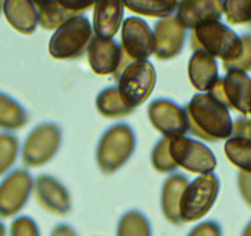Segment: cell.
I'll use <instances>...</instances> for the list:
<instances>
[{"instance_id": "6da1fadb", "label": "cell", "mask_w": 251, "mask_h": 236, "mask_svg": "<svg viewBox=\"0 0 251 236\" xmlns=\"http://www.w3.org/2000/svg\"><path fill=\"white\" fill-rule=\"evenodd\" d=\"M188 131L204 141L226 139L233 133L228 107L209 94H197L186 107Z\"/></svg>"}, {"instance_id": "7a4b0ae2", "label": "cell", "mask_w": 251, "mask_h": 236, "mask_svg": "<svg viewBox=\"0 0 251 236\" xmlns=\"http://www.w3.org/2000/svg\"><path fill=\"white\" fill-rule=\"evenodd\" d=\"M136 145V134L128 123L111 126L102 134L96 149V161L100 170L106 175L120 170L133 155Z\"/></svg>"}, {"instance_id": "3957f363", "label": "cell", "mask_w": 251, "mask_h": 236, "mask_svg": "<svg viewBox=\"0 0 251 236\" xmlns=\"http://www.w3.org/2000/svg\"><path fill=\"white\" fill-rule=\"evenodd\" d=\"M191 48L203 49L214 58H221L224 63H230L241 57L243 41L228 26L219 21L204 24L194 30Z\"/></svg>"}, {"instance_id": "277c9868", "label": "cell", "mask_w": 251, "mask_h": 236, "mask_svg": "<svg viewBox=\"0 0 251 236\" xmlns=\"http://www.w3.org/2000/svg\"><path fill=\"white\" fill-rule=\"evenodd\" d=\"M93 40V27L84 15H78L63 24L50 37L48 50L55 59H73L88 49Z\"/></svg>"}, {"instance_id": "5b68a950", "label": "cell", "mask_w": 251, "mask_h": 236, "mask_svg": "<svg viewBox=\"0 0 251 236\" xmlns=\"http://www.w3.org/2000/svg\"><path fill=\"white\" fill-rule=\"evenodd\" d=\"M116 78L121 98L131 110L141 106L151 96L156 83L155 69L149 61L131 62Z\"/></svg>"}, {"instance_id": "8992f818", "label": "cell", "mask_w": 251, "mask_h": 236, "mask_svg": "<svg viewBox=\"0 0 251 236\" xmlns=\"http://www.w3.org/2000/svg\"><path fill=\"white\" fill-rule=\"evenodd\" d=\"M219 186L218 176L213 172L200 175L190 182L181 197V221L192 223L206 215L218 197Z\"/></svg>"}, {"instance_id": "52a82bcc", "label": "cell", "mask_w": 251, "mask_h": 236, "mask_svg": "<svg viewBox=\"0 0 251 236\" xmlns=\"http://www.w3.org/2000/svg\"><path fill=\"white\" fill-rule=\"evenodd\" d=\"M62 143V129L55 123H41L31 131L23 146V161L37 167L54 158Z\"/></svg>"}, {"instance_id": "ba28073f", "label": "cell", "mask_w": 251, "mask_h": 236, "mask_svg": "<svg viewBox=\"0 0 251 236\" xmlns=\"http://www.w3.org/2000/svg\"><path fill=\"white\" fill-rule=\"evenodd\" d=\"M170 155L177 167L194 173L207 175L216 170L217 159L211 149L196 139L181 137L170 139Z\"/></svg>"}, {"instance_id": "9c48e42d", "label": "cell", "mask_w": 251, "mask_h": 236, "mask_svg": "<svg viewBox=\"0 0 251 236\" xmlns=\"http://www.w3.org/2000/svg\"><path fill=\"white\" fill-rule=\"evenodd\" d=\"M148 117L156 131L164 138L185 137L188 131V116L186 108L169 98H156L148 107Z\"/></svg>"}, {"instance_id": "30bf717a", "label": "cell", "mask_w": 251, "mask_h": 236, "mask_svg": "<svg viewBox=\"0 0 251 236\" xmlns=\"http://www.w3.org/2000/svg\"><path fill=\"white\" fill-rule=\"evenodd\" d=\"M33 179L25 168H15L0 182V218L16 215L27 203Z\"/></svg>"}, {"instance_id": "8fae6325", "label": "cell", "mask_w": 251, "mask_h": 236, "mask_svg": "<svg viewBox=\"0 0 251 236\" xmlns=\"http://www.w3.org/2000/svg\"><path fill=\"white\" fill-rule=\"evenodd\" d=\"M122 50L132 62L147 61L154 52L153 31L139 18L126 19L122 26Z\"/></svg>"}, {"instance_id": "7c38bea8", "label": "cell", "mask_w": 251, "mask_h": 236, "mask_svg": "<svg viewBox=\"0 0 251 236\" xmlns=\"http://www.w3.org/2000/svg\"><path fill=\"white\" fill-rule=\"evenodd\" d=\"M186 30L175 15L160 19L153 30L154 54L160 61H169L180 54L185 45Z\"/></svg>"}, {"instance_id": "4fadbf2b", "label": "cell", "mask_w": 251, "mask_h": 236, "mask_svg": "<svg viewBox=\"0 0 251 236\" xmlns=\"http://www.w3.org/2000/svg\"><path fill=\"white\" fill-rule=\"evenodd\" d=\"M33 189L36 201L47 212L55 215H66L71 212V194L66 186L55 177L50 175L38 176Z\"/></svg>"}, {"instance_id": "5bb4252c", "label": "cell", "mask_w": 251, "mask_h": 236, "mask_svg": "<svg viewBox=\"0 0 251 236\" xmlns=\"http://www.w3.org/2000/svg\"><path fill=\"white\" fill-rule=\"evenodd\" d=\"M223 14V1L218 0H192L181 1L176 9V19L183 28L195 30L204 24L219 21Z\"/></svg>"}, {"instance_id": "9a60e30c", "label": "cell", "mask_w": 251, "mask_h": 236, "mask_svg": "<svg viewBox=\"0 0 251 236\" xmlns=\"http://www.w3.org/2000/svg\"><path fill=\"white\" fill-rule=\"evenodd\" d=\"M88 59L94 73L99 75L116 74L123 62V50L115 40L94 37L88 47Z\"/></svg>"}, {"instance_id": "2e32d148", "label": "cell", "mask_w": 251, "mask_h": 236, "mask_svg": "<svg viewBox=\"0 0 251 236\" xmlns=\"http://www.w3.org/2000/svg\"><path fill=\"white\" fill-rule=\"evenodd\" d=\"M188 78L195 89L208 93L219 79L216 58L203 49L195 50L188 62Z\"/></svg>"}, {"instance_id": "e0dca14e", "label": "cell", "mask_w": 251, "mask_h": 236, "mask_svg": "<svg viewBox=\"0 0 251 236\" xmlns=\"http://www.w3.org/2000/svg\"><path fill=\"white\" fill-rule=\"evenodd\" d=\"M223 89L229 107L251 113V79L244 71L230 69L223 78Z\"/></svg>"}, {"instance_id": "ac0fdd59", "label": "cell", "mask_w": 251, "mask_h": 236, "mask_svg": "<svg viewBox=\"0 0 251 236\" xmlns=\"http://www.w3.org/2000/svg\"><path fill=\"white\" fill-rule=\"evenodd\" d=\"M125 4L120 1H101L94 6L93 31L95 36L111 40L117 33L122 23Z\"/></svg>"}, {"instance_id": "d6986e66", "label": "cell", "mask_w": 251, "mask_h": 236, "mask_svg": "<svg viewBox=\"0 0 251 236\" xmlns=\"http://www.w3.org/2000/svg\"><path fill=\"white\" fill-rule=\"evenodd\" d=\"M190 184L187 176L173 173L165 180L161 189V211L164 216L174 225H180V202L186 187Z\"/></svg>"}, {"instance_id": "ffe728a7", "label": "cell", "mask_w": 251, "mask_h": 236, "mask_svg": "<svg viewBox=\"0 0 251 236\" xmlns=\"http://www.w3.org/2000/svg\"><path fill=\"white\" fill-rule=\"evenodd\" d=\"M6 21L19 32L31 35L37 27V10L35 3L26 0H6L3 4Z\"/></svg>"}, {"instance_id": "44dd1931", "label": "cell", "mask_w": 251, "mask_h": 236, "mask_svg": "<svg viewBox=\"0 0 251 236\" xmlns=\"http://www.w3.org/2000/svg\"><path fill=\"white\" fill-rule=\"evenodd\" d=\"M35 6L37 10L38 24L45 30H57L72 18L81 15L63 6L60 1L35 3Z\"/></svg>"}, {"instance_id": "7402d4cb", "label": "cell", "mask_w": 251, "mask_h": 236, "mask_svg": "<svg viewBox=\"0 0 251 236\" xmlns=\"http://www.w3.org/2000/svg\"><path fill=\"white\" fill-rule=\"evenodd\" d=\"M28 115L15 98L0 91V128L20 129L27 123Z\"/></svg>"}, {"instance_id": "603a6c76", "label": "cell", "mask_w": 251, "mask_h": 236, "mask_svg": "<svg viewBox=\"0 0 251 236\" xmlns=\"http://www.w3.org/2000/svg\"><path fill=\"white\" fill-rule=\"evenodd\" d=\"M96 108L106 118H121L128 116L133 110L128 108L121 98L117 86L105 88L96 97Z\"/></svg>"}, {"instance_id": "cb8c5ba5", "label": "cell", "mask_w": 251, "mask_h": 236, "mask_svg": "<svg viewBox=\"0 0 251 236\" xmlns=\"http://www.w3.org/2000/svg\"><path fill=\"white\" fill-rule=\"evenodd\" d=\"M125 6L136 14L153 18H168L173 15L177 9L176 1H164V0H131L125 1Z\"/></svg>"}, {"instance_id": "d4e9b609", "label": "cell", "mask_w": 251, "mask_h": 236, "mask_svg": "<svg viewBox=\"0 0 251 236\" xmlns=\"http://www.w3.org/2000/svg\"><path fill=\"white\" fill-rule=\"evenodd\" d=\"M116 236H151V225L142 212L129 211L118 221Z\"/></svg>"}, {"instance_id": "484cf974", "label": "cell", "mask_w": 251, "mask_h": 236, "mask_svg": "<svg viewBox=\"0 0 251 236\" xmlns=\"http://www.w3.org/2000/svg\"><path fill=\"white\" fill-rule=\"evenodd\" d=\"M226 155L231 163L241 170L251 173V139L233 137L224 146Z\"/></svg>"}, {"instance_id": "4316f807", "label": "cell", "mask_w": 251, "mask_h": 236, "mask_svg": "<svg viewBox=\"0 0 251 236\" xmlns=\"http://www.w3.org/2000/svg\"><path fill=\"white\" fill-rule=\"evenodd\" d=\"M19 155V139L11 133H0V176L8 172Z\"/></svg>"}, {"instance_id": "83f0119b", "label": "cell", "mask_w": 251, "mask_h": 236, "mask_svg": "<svg viewBox=\"0 0 251 236\" xmlns=\"http://www.w3.org/2000/svg\"><path fill=\"white\" fill-rule=\"evenodd\" d=\"M169 145H170V139L163 138L156 143L151 151V165L159 172H171L177 168V165L170 155Z\"/></svg>"}, {"instance_id": "f1b7e54d", "label": "cell", "mask_w": 251, "mask_h": 236, "mask_svg": "<svg viewBox=\"0 0 251 236\" xmlns=\"http://www.w3.org/2000/svg\"><path fill=\"white\" fill-rule=\"evenodd\" d=\"M223 13L231 24H251V1H223Z\"/></svg>"}, {"instance_id": "f546056e", "label": "cell", "mask_w": 251, "mask_h": 236, "mask_svg": "<svg viewBox=\"0 0 251 236\" xmlns=\"http://www.w3.org/2000/svg\"><path fill=\"white\" fill-rule=\"evenodd\" d=\"M10 236H41L37 223L27 215L18 216L11 223Z\"/></svg>"}, {"instance_id": "4dcf8cb0", "label": "cell", "mask_w": 251, "mask_h": 236, "mask_svg": "<svg viewBox=\"0 0 251 236\" xmlns=\"http://www.w3.org/2000/svg\"><path fill=\"white\" fill-rule=\"evenodd\" d=\"M243 41V53L241 57L236 61L230 62V63H224V68L226 71L230 69H238V71H246L251 67V35H245L241 38Z\"/></svg>"}, {"instance_id": "1f68e13d", "label": "cell", "mask_w": 251, "mask_h": 236, "mask_svg": "<svg viewBox=\"0 0 251 236\" xmlns=\"http://www.w3.org/2000/svg\"><path fill=\"white\" fill-rule=\"evenodd\" d=\"M222 226L214 220H206L195 226L187 236H222Z\"/></svg>"}, {"instance_id": "d6a6232c", "label": "cell", "mask_w": 251, "mask_h": 236, "mask_svg": "<svg viewBox=\"0 0 251 236\" xmlns=\"http://www.w3.org/2000/svg\"><path fill=\"white\" fill-rule=\"evenodd\" d=\"M239 189L245 201L251 206V173H239Z\"/></svg>"}, {"instance_id": "836d02e7", "label": "cell", "mask_w": 251, "mask_h": 236, "mask_svg": "<svg viewBox=\"0 0 251 236\" xmlns=\"http://www.w3.org/2000/svg\"><path fill=\"white\" fill-rule=\"evenodd\" d=\"M233 134L234 137H241V138H249V134H251L250 122L248 119L240 118L233 124Z\"/></svg>"}, {"instance_id": "e575fe53", "label": "cell", "mask_w": 251, "mask_h": 236, "mask_svg": "<svg viewBox=\"0 0 251 236\" xmlns=\"http://www.w3.org/2000/svg\"><path fill=\"white\" fill-rule=\"evenodd\" d=\"M50 236H78V234L74 230L73 226H71L69 224L62 223L53 228Z\"/></svg>"}, {"instance_id": "d590c367", "label": "cell", "mask_w": 251, "mask_h": 236, "mask_svg": "<svg viewBox=\"0 0 251 236\" xmlns=\"http://www.w3.org/2000/svg\"><path fill=\"white\" fill-rule=\"evenodd\" d=\"M241 236H251V221L248 224V225H246V228L244 229L243 235Z\"/></svg>"}, {"instance_id": "8d00e7d4", "label": "cell", "mask_w": 251, "mask_h": 236, "mask_svg": "<svg viewBox=\"0 0 251 236\" xmlns=\"http://www.w3.org/2000/svg\"><path fill=\"white\" fill-rule=\"evenodd\" d=\"M6 234V228L1 221H0V236H5Z\"/></svg>"}, {"instance_id": "74e56055", "label": "cell", "mask_w": 251, "mask_h": 236, "mask_svg": "<svg viewBox=\"0 0 251 236\" xmlns=\"http://www.w3.org/2000/svg\"><path fill=\"white\" fill-rule=\"evenodd\" d=\"M3 1H0V13H1V11H3Z\"/></svg>"}]
</instances>
